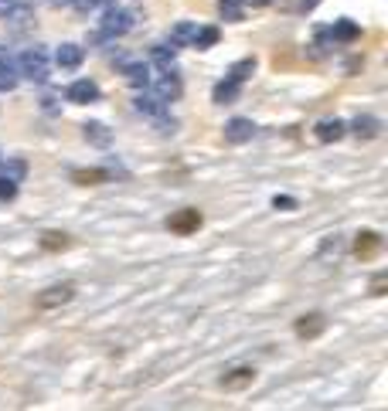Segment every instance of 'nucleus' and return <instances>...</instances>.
Returning <instances> with one entry per match:
<instances>
[{"label": "nucleus", "instance_id": "obj_1", "mask_svg": "<svg viewBox=\"0 0 388 411\" xmlns=\"http://www.w3.org/2000/svg\"><path fill=\"white\" fill-rule=\"evenodd\" d=\"M204 225V214L198 208H181V211L167 214V231L177 235V238H187V235H194V231Z\"/></svg>", "mask_w": 388, "mask_h": 411}, {"label": "nucleus", "instance_id": "obj_8", "mask_svg": "<svg viewBox=\"0 0 388 411\" xmlns=\"http://www.w3.org/2000/svg\"><path fill=\"white\" fill-rule=\"evenodd\" d=\"M78 58H82V55H78V48H62V51H58V61H62V65H78Z\"/></svg>", "mask_w": 388, "mask_h": 411}, {"label": "nucleus", "instance_id": "obj_2", "mask_svg": "<svg viewBox=\"0 0 388 411\" xmlns=\"http://www.w3.org/2000/svg\"><path fill=\"white\" fill-rule=\"evenodd\" d=\"M382 248H385V242H382L378 231H372V228L357 231V238H355V259L357 262H374L382 255Z\"/></svg>", "mask_w": 388, "mask_h": 411}, {"label": "nucleus", "instance_id": "obj_6", "mask_svg": "<svg viewBox=\"0 0 388 411\" xmlns=\"http://www.w3.org/2000/svg\"><path fill=\"white\" fill-rule=\"evenodd\" d=\"M256 381V370L252 367H235V370H229L225 378H221V388L225 391H238V388H246V384Z\"/></svg>", "mask_w": 388, "mask_h": 411}, {"label": "nucleus", "instance_id": "obj_5", "mask_svg": "<svg viewBox=\"0 0 388 411\" xmlns=\"http://www.w3.org/2000/svg\"><path fill=\"white\" fill-rule=\"evenodd\" d=\"M75 245V238L68 235V231H41V238H38V248L41 252H65V248H72Z\"/></svg>", "mask_w": 388, "mask_h": 411}, {"label": "nucleus", "instance_id": "obj_3", "mask_svg": "<svg viewBox=\"0 0 388 411\" xmlns=\"http://www.w3.org/2000/svg\"><path fill=\"white\" fill-rule=\"evenodd\" d=\"M75 299V286H68V282H58V286H51V289H45V292H38L34 296V306L38 309H55V306H68Z\"/></svg>", "mask_w": 388, "mask_h": 411}, {"label": "nucleus", "instance_id": "obj_7", "mask_svg": "<svg viewBox=\"0 0 388 411\" xmlns=\"http://www.w3.org/2000/svg\"><path fill=\"white\" fill-rule=\"evenodd\" d=\"M72 181L85 187V183H103V181H109V174H103V170H89V174H82V170H78V174H72Z\"/></svg>", "mask_w": 388, "mask_h": 411}, {"label": "nucleus", "instance_id": "obj_4", "mask_svg": "<svg viewBox=\"0 0 388 411\" xmlns=\"http://www.w3.org/2000/svg\"><path fill=\"white\" fill-rule=\"evenodd\" d=\"M327 330V316L324 313H307V316H300V320L293 323V333L300 336V340H307V336H320Z\"/></svg>", "mask_w": 388, "mask_h": 411}]
</instances>
